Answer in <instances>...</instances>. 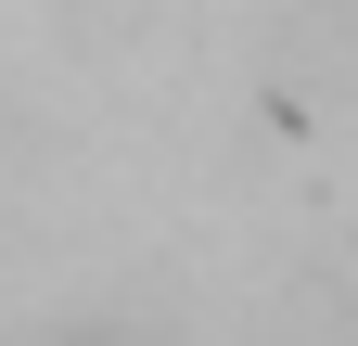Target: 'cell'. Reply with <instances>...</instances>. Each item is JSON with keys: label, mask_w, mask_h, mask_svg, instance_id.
I'll list each match as a JSON object with an SVG mask.
<instances>
[{"label": "cell", "mask_w": 358, "mask_h": 346, "mask_svg": "<svg viewBox=\"0 0 358 346\" xmlns=\"http://www.w3.org/2000/svg\"><path fill=\"white\" fill-rule=\"evenodd\" d=\"M52 346H90V333H52Z\"/></svg>", "instance_id": "cell-1"}]
</instances>
